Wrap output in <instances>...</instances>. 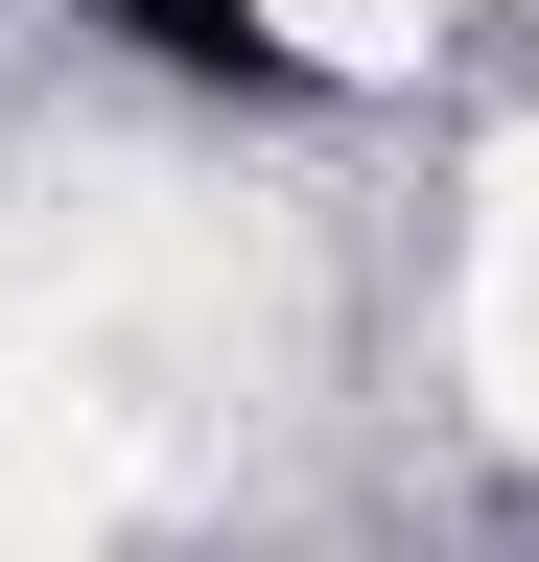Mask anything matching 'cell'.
I'll return each instance as SVG.
<instances>
[{
    "instance_id": "1",
    "label": "cell",
    "mask_w": 539,
    "mask_h": 562,
    "mask_svg": "<svg viewBox=\"0 0 539 562\" xmlns=\"http://www.w3.org/2000/svg\"><path fill=\"white\" fill-rule=\"evenodd\" d=\"M94 24H117V47H165V70H212V94H282V70H305V47H282V0H94Z\"/></svg>"
}]
</instances>
